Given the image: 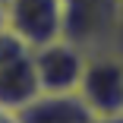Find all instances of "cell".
I'll list each match as a JSON object with an SVG mask.
<instances>
[{
  "label": "cell",
  "mask_w": 123,
  "mask_h": 123,
  "mask_svg": "<svg viewBox=\"0 0 123 123\" xmlns=\"http://www.w3.org/2000/svg\"><path fill=\"white\" fill-rule=\"evenodd\" d=\"M76 95L98 123L123 120V54L120 51L88 54Z\"/></svg>",
  "instance_id": "obj_1"
},
{
  "label": "cell",
  "mask_w": 123,
  "mask_h": 123,
  "mask_svg": "<svg viewBox=\"0 0 123 123\" xmlns=\"http://www.w3.org/2000/svg\"><path fill=\"white\" fill-rule=\"evenodd\" d=\"M63 38L85 54L117 51V0H60Z\"/></svg>",
  "instance_id": "obj_2"
},
{
  "label": "cell",
  "mask_w": 123,
  "mask_h": 123,
  "mask_svg": "<svg viewBox=\"0 0 123 123\" xmlns=\"http://www.w3.org/2000/svg\"><path fill=\"white\" fill-rule=\"evenodd\" d=\"M3 25L13 29L32 51L63 38V3L60 0H3Z\"/></svg>",
  "instance_id": "obj_3"
},
{
  "label": "cell",
  "mask_w": 123,
  "mask_h": 123,
  "mask_svg": "<svg viewBox=\"0 0 123 123\" xmlns=\"http://www.w3.org/2000/svg\"><path fill=\"white\" fill-rule=\"evenodd\" d=\"M85 57L88 54L82 47L66 41V38H57V41H47V44L35 47L32 66H35L41 92H47V95L76 92V85L82 79V69H85Z\"/></svg>",
  "instance_id": "obj_4"
},
{
  "label": "cell",
  "mask_w": 123,
  "mask_h": 123,
  "mask_svg": "<svg viewBox=\"0 0 123 123\" xmlns=\"http://www.w3.org/2000/svg\"><path fill=\"white\" fill-rule=\"evenodd\" d=\"M16 117L19 123H98L76 92H66V95L41 92L25 107H19Z\"/></svg>",
  "instance_id": "obj_5"
},
{
  "label": "cell",
  "mask_w": 123,
  "mask_h": 123,
  "mask_svg": "<svg viewBox=\"0 0 123 123\" xmlns=\"http://www.w3.org/2000/svg\"><path fill=\"white\" fill-rule=\"evenodd\" d=\"M38 95H41V85L35 76V66H32V54L0 63V107L19 111Z\"/></svg>",
  "instance_id": "obj_6"
},
{
  "label": "cell",
  "mask_w": 123,
  "mask_h": 123,
  "mask_svg": "<svg viewBox=\"0 0 123 123\" xmlns=\"http://www.w3.org/2000/svg\"><path fill=\"white\" fill-rule=\"evenodd\" d=\"M32 54V47L22 41L13 29L6 25H0V63H10V60H19V57H25Z\"/></svg>",
  "instance_id": "obj_7"
},
{
  "label": "cell",
  "mask_w": 123,
  "mask_h": 123,
  "mask_svg": "<svg viewBox=\"0 0 123 123\" xmlns=\"http://www.w3.org/2000/svg\"><path fill=\"white\" fill-rule=\"evenodd\" d=\"M117 51L123 54V0H117Z\"/></svg>",
  "instance_id": "obj_8"
},
{
  "label": "cell",
  "mask_w": 123,
  "mask_h": 123,
  "mask_svg": "<svg viewBox=\"0 0 123 123\" xmlns=\"http://www.w3.org/2000/svg\"><path fill=\"white\" fill-rule=\"evenodd\" d=\"M0 123H19L16 111H10V107H0Z\"/></svg>",
  "instance_id": "obj_9"
},
{
  "label": "cell",
  "mask_w": 123,
  "mask_h": 123,
  "mask_svg": "<svg viewBox=\"0 0 123 123\" xmlns=\"http://www.w3.org/2000/svg\"><path fill=\"white\" fill-rule=\"evenodd\" d=\"M0 25H3V6H0Z\"/></svg>",
  "instance_id": "obj_10"
},
{
  "label": "cell",
  "mask_w": 123,
  "mask_h": 123,
  "mask_svg": "<svg viewBox=\"0 0 123 123\" xmlns=\"http://www.w3.org/2000/svg\"><path fill=\"white\" fill-rule=\"evenodd\" d=\"M0 3H3V0H0Z\"/></svg>",
  "instance_id": "obj_11"
}]
</instances>
